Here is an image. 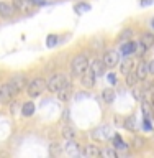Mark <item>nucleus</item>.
Here are the masks:
<instances>
[{
	"label": "nucleus",
	"mask_w": 154,
	"mask_h": 158,
	"mask_svg": "<svg viewBox=\"0 0 154 158\" xmlns=\"http://www.w3.org/2000/svg\"><path fill=\"white\" fill-rule=\"evenodd\" d=\"M18 92L20 91L17 89V86H15L12 81L3 82L2 86H0V102H10Z\"/></svg>",
	"instance_id": "nucleus-3"
},
{
	"label": "nucleus",
	"mask_w": 154,
	"mask_h": 158,
	"mask_svg": "<svg viewBox=\"0 0 154 158\" xmlns=\"http://www.w3.org/2000/svg\"><path fill=\"white\" fill-rule=\"evenodd\" d=\"M141 43L144 44V46L148 49H151L154 46V35L149 33V31H146V33H143V36H141Z\"/></svg>",
	"instance_id": "nucleus-14"
},
{
	"label": "nucleus",
	"mask_w": 154,
	"mask_h": 158,
	"mask_svg": "<svg viewBox=\"0 0 154 158\" xmlns=\"http://www.w3.org/2000/svg\"><path fill=\"white\" fill-rule=\"evenodd\" d=\"M81 155H84L85 158H98L102 155V150L98 147H95V145H85L82 148Z\"/></svg>",
	"instance_id": "nucleus-9"
},
{
	"label": "nucleus",
	"mask_w": 154,
	"mask_h": 158,
	"mask_svg": "<svg viewBox=\"0 0 154 158\" xmlns=\"http://www.w3.org/2000/svg\"><path fill=\"white\" fill-rule=\"evenodd\" d=\"M125 128H128L130 132H135L136 130V120H135V117H126L125 118Z\"/></svg>",
	"instance_id": "nucleus-23"
},
{
	"label": "nucleus",
	"mask_w": 154,
	"mask_h": 158,
	"mask_svg": "<svg viewBox=\"0 0 154 158\" xmlns=\"http://www.w3.org/2000/svg\"><path fill=\"white\" fill-rule=\"evenodd\" d=\"M62 137H66L67 140H69V138H74V137H76V132H74L72 127H64V128H62Z\"/></svg>",
	"instance_id": "nucleus-25"
},
{
	"label": "nucleus",
	"mask_w": 154,
	"mask_h": 158,
	"mask_svg": "<svg viewBox=\"0 0 154 158\" xmlns=\"http://www.w3.org/2000/svg\"><path fill=\"white\" fill-rule=\"evenodd\" d=\"M112 142H113V147H115L116 150H126V148H128V143L123 142V138L118 135V133L112 137Z\"/></svg>",
	"instance_id": "nucleus-13"
},
{
	"label": "nucleus",
	"mask_w": 154,
	"mask_h": 158,
	"mask_svg": "<svg viewBox=\"0 0 154 158\" xmlns=\"http://www.w3.org/2000/svg\"><path fill=\"white\" fill-rule=\"evenodd\" d=\"M131 69H133V61L131 59H125V61L121 63V66H120V71L125 74V76L128 73H131Z\"/></svg>",
	"instance_id": "nucleus-21"
},
{
	"label": "nucleus",
	"mask_w": 154,
	"mask_h": 158,
	"mask_svg": "<svg viewBox=\"0 0 154 158\" xmlns=\"http://www.w3.org/2000/svg\"><path fill=\"white\" fill-rule=\"evenodd\" d=\"M92 137L95 138V140L98 142H107L108 138H112V128L108 127V125H100V127H97L95 130L92 132Z\"/></svg>",
	"instance_id": "nucleus-6"
},
{
	"label": "nucleus",
	"mask_w": 154,
	"mask_h": 158,
	"mask_svg": "<svg viewBox=\"0 0 154 158\" xmlns=\"http://www.w3.org/2000/svg\"><path fill=\"white\" fill-rule=\"evenodd\" d=\"M100 156H105V158H118V150H116L115 147H113V148H103Z\"/></svg>",
	"instance_id": "nucleus-20"
},
{
	"label": "nucleus",
	"mask_w": 154,
	"mask_h": 158,
	"mask_svg": "<svg viewBox=\"0 0 154 158\" xmlns=\"http://www.w3.org/2000/svg\"><path fill=\"white\" fill-rule=\"evenodd\" d=\"M15 10H17V8H15L13 3L0 2V17H2V18H10V17H13Z\"/></svg>",
	"instance_id": "nucleus-10"
},
{
	"label": "nucleus",
	"mask_w": 154,
	"mask_h": 158,
	"mask_svg": "<svg viewBox=\"0 0 154 158\" xmlns=\"http://www.w3.org/2000/svg\"><path fill=\"white\" fill-rule=\"evenodd\" d=\"M103 68H105V64H103V61L102 59H97V61H93L92 63V66H90V69H93V73L97 74H103Z\"/></svg>",
	"instance_id": "nucleus-19"
},
{
	"label": "nucleus",
	"mask_w": 154,
	"mask_h": 158,
	"mask_svg": "<svg viewBox=\"0 0 154 158\" xmlns=\"http://www.w3.org/2000/svg\"><path fill=\"white\" fill-rule=\"evenodd\" d=\"M22 114L25 117H31L34 114V104L33 102H25L23 107H22Z\"/></svg>",
	"instance_id": "nucleus-16"
},
{
	"label": "nucleus",
	"mask_w": 154,
	"mask_h": 158,
	"mask_svg": "<svg viewBox=\"0 0 154 158\" xmlns=\"http://www.w3.org/2000/svg\"><path fill=\"white\" fill-rule=\"evenodd\" d=\"M151 28H152V30H154V18H152V20H151Z\"/></svg>",
	"instance_id": "nucleus-32"
},
{
	"label": "nucleus",
	"mask_w": 154,
	"mask_h": 158,
	"mask_svg": "<svg viewBox=\"0 0 154 158\" xmlns=\"http://www.w3.org/2000/svg\"><path fill=\"white\" fill-rule=\"evenodd\" d=\"M102 61L105 64V68H115V66H118V63H120V53L115 51V49H108V51L103 54Z\"/></svg>",
	"instance_id": "nucleus-5"
},
{
	"label": "nucleus",
	"mask_w": 154,
	"mask_h": 158,
	"mask_svg": "<svg viewBox=\"0 0 154 158\" xmlns=\"http://www.w3.org/2000/svg\"><path fill=\"white\" fill-rule=\"evenodd\" d=\"M30 2H31V3H43L41 0H30Z\"/></svg>",
	"instance_id": "nucleus-31"
},
{
	"label": "nucleus",
	"mask_w": 154,
	"mask_h": 158,
	"mask_svg": "<svg viewBox=\"0 0 154 158\" xmlns=\"http://www.w3.org/2000/svg\"><path fill=\"white\" fill-rule=\"evenodd\" d=\"M15 86H17V89L18 91H22V89L25 87V82H26V77L23 76V74H17V76H13L12 79H10Z\"/></svg>",
	"instance_id": "nucleus-15"
},
{
	"label": "nucleus",
	"mask_w": 154,
	"mask_h": 158,
	"mask_svg": "<svg viewBox=\"0 0 154 158\" xmlns=\"http://www.w3.org/2000/svg\"><path fill=\"white\" fill-rule=\"evenodd\" d=\"M108 81H110V84H116L118 79H116L115 74H108Z\"/></svg>",
	"instance_id": "nucleus-28"
},
{
	"label": "nucleus",
	"mask_w": 154,
	"mask_h": 158,
	"mask_svg": "<svg viewBox=\"0 0 154 158\" xmlns=\"http://www.w3.org/2000/svg\"><path fill=\"white\" fill-rule=\"evenodd\" d=\"M102 99H103V102L112 104L113 101H115V92H113L112 89H103L102 91Z\"/></svg>",
	"instance_id": "nucleus-17"
},
{
	"label": "nucleus",
	"mask_w": 154,
	"mask_h": 158,
	"mask_svg": "<svg viewBox=\"0 0 154 158\" xmlns=\"http://www.w3.org/2000/svg\"><path fill=\"white\" fill-rule=\"evenodd\" d=\"M89 68H90V64H89L87 54L81 53V54H76V56L72 58V61H71V74L74 77H81Z\"/></svg>",
	"instance_id": "nucleus-2"
},
{
	"label": "nucleus",
	"mask_w": 154,
	"mask_h": 158,
	"mask_svg": "<svg viewBox=\"0 0 154 158\" xmlns=\"http://www.w3.org/2000/svg\"><path fill=\"white\" fill-rule=\"evenodd\" d=\"M57 43V36L56 35H49L48 36V46H54Z\"/></svg>",
	"instance_id": "nucleus-26"
},
{
	"label": "nucleus",
	"mask_w": 154,
	"mask_h": 158,
	"mask_svg": "<svg viewBox=\"0 0 154 158\" xmlns=\"http://www.w3.org/2000/svg\"><path fill=\"white\" fill-rule=\"evenodd\" d=\"M148 74H149V68H148V63L141 61L140 64H138V68H136V77H138V81H144V79L148 77Z\"/></svg>",
	"instance_id": "nucleus-12"
},
{
	"label": "nucleus",
	"mask_w": 154,
	"mask_h": 158,
	"mask_svg": "<svg viewBox=\"0 0 154 158\" xmlns=\"http://www.w3.org/2000/svg\"><path fill=\"white\" fill-rule=\"evenodd\" d=\"M13 5L17 10H20V12H25V10H28V7L31 5V2H30V0H13Z\"/></svg>",
	"instance_id": "nucleus-18"
},
{
	"label": "nucleus",
	"mask_w": 154,
	"mask_h": 158,
	"mask_svg": "<svg viewBox=\"0 0 154 158\" xmlns=\"http://www.w3.org/2000/svg\"><path fill=\"white\" fill-rule=\"evenodd\" d=\"M90 8V5H85V3H82L81 7H76V12H81V10H89Z\"/></svg>",
	"instance_id": "nucleus-29"
},
{
	"label": "nucleus",
	"mask_w": 154,
	"mask_h": 158,
	"mask_svg": "<svg viewBox=\"0 0 154 158\" xmlns=\"http://www.w3.org/2000/svg\"><path fill=\"white\" fill-rule=\"evenodd\" d=\"M136 53V43L135 41H123L121 48H120V54H123V56H131V54Z\"/></svg>",
	"instance_id": "nucleus-11"
},
{
	"label": "nucleus",
	"mask_w": 154,
	"mask_h": 158,
	"mask_svg": "<svg viewBox=\"0 0 154 158\" xmlns=\"http://www.w3.org/2000/svg\"><path fill=\"white\" fill-rule=\"evenodd\" d=\"M66 87H71V81H69V77L64 73L51 74V76L46 79V89L49 92H59Z\"/></svg>",
	"instance_id": "nucleus-1"
},
{
	"label": "nucleus",
	"mask_w": 154,
	"mask_h": 158,
	"mask_svg": "<svg viewBox=\"0 0 154 158\" xmlns=\"http://www.w3.org/2000/svg\"><path fill=\"white\" fill-rule=\"evenodd\" d=\"M143 145H144V142H143L141 138H138V137H136V138H135V147H136V148H141Z\"/></svg>",
	"instance_id": "nucleus-27"
},
{
	"label": "nucleus",
	"mask_w": 154,
	"mask_h": 158,
	"mask_svg": "<svg viewBox=\"0 0 154 158\" xmlns=\"http://www.w3.org/2000/svg\"><path fill=\"white\" fill-rule=\"evenodd\" d=\"M148 68H149V74H152V76H154V59H152L151 63H148Z\"/></svg>",
	"instance_id": "nucleus-30"
},
{
	"label": "nucleus",
	"mask_w": 154,
	"mask_h": 158,
	"mask_svg": "<svg viewBox=\"0 0 154 158\" xmlns=\"http://www.w3.org/2000/svg\"><path fill=\"white\" fill-rule=\"evenodd\" d=\"M133 38V30L131 28H125L123 31L120 33V36H118V40L123 43V41H128V40H131Z\"/></svg>",
	"instance_id": "nucleus-22"
},
{
	"label": "nucleus",
	"mask_w": 154,
	"mask_h": 158,
	"mask_svg": "<svg viewBox=\"0 0 154 158\" xmlns=\"http://www.w3.org/2000/svg\"><path fill=\"white\" fill-rule=\"evenodd\" d=\"M138 82V77H136V73H128L126 74V86L130 87H135Z\"/></svg>",
	"instance_id": "nucleus-24"
},
{
	"label": "nucleus",
	"mask_w": 154,
	"mask_h": 158,
	"mask_svg": "<svg viewBox=\"0 0 154 158\" xmlns=\"http://www.w3.org/2000/svg\"><path fill=\"white\" fill-rule=\"evenodd\" d=\"M46 91V79L43 77H34L28 84V96L30 97H38Z\"/></svg>",
	"instance_id": "nucleus-4"
},
{
	"label": "nucleus",
	"mask_w": 154,
	"mask_h": 158,
	"mask_svg": "<svg viewBox=\"0 0 154 158\" xmlns=\"http://www.w3.org/2000/svg\"><path fill=\"white\" fill-rule=\"evenodd\" d=\"M64 153L69 156H77L81 155V148H79V143L74 142V138H69V142L64 145Z\"/></svg>",
	"instance_id": "nucleus-8"
},
{
	"label": "nucleus",
	"mask_w": 154,
	"mask_h": 158,
	"mask_svg": "<svg viewBox=\"0 0 154 158\" xmlns=\"http://www.w3.org/2000/svg\"><path fill=\"white\" fill-rule=\"evenodd\" d=\"M95 77H97V74L93 73V69L89 68L87 71H85V73H84L82 76H81V84H82L84 87L90 89V87L95 86V82H97V79H95Z\"/></svg>",
	"instance_id": "nucleus-7"
}]
</instances>
